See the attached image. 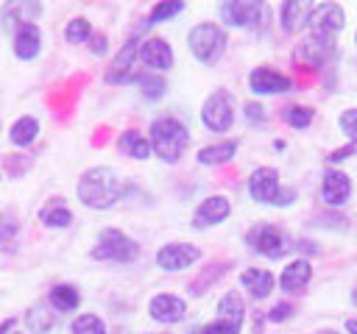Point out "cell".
Listing matches in <instances>:
<instances>
[{
  "instance_id": "4316f807",
  "label": "cell",
  "mask_w": 357,
  "mask_h": 334,
  "mask_svg": "<svg viewBox=\"0 0 357 334\" xmlns=\"http://www.w3.org/2000/svg\"><path fill=\"white\" fill-rule=\"evenodd\" d=\"M56 323V312L45 303H33L28 312H25V326L31 334H47Z\"/></svg>"
},
{
  "instance_id": "9a60e30c",
  "label": "cell",
  "mask_w": 357,
  "mask_h": 334,
  "mask_svg": "<svg viewBox=\"0 0 357 334\" xmlns=\"http://www.w3.org/2000/svg\"><path fill=\"white\" fill-rule=\"evenodd\" d=\"M139 61L151 70V72H165L173 67V47L165 39H145L139 42Z\"/></svg>"
},
{
  "instance_id": "b9f144b4",
  "label": "cell",
  "mask_w": 357,
  "mask_h": 334,
  "mask_svg": "<svg viewBox=\"0 0 357 334\" xmlns=\"http://www.w3.org/2000/svg\"><path fill=\"white\" fill-rule=\"evenodd\" d=\"M354 303H357V289H354Z\"/></svg>"
},
{
  "instance_id": "4dcf8cb0",
  "label": "cell",
  "mask_w": 357,
  "mask_h": 334,
  "mask_svg": "<svg viewBox=\"0 0 357 334\" xmlns=\"http://www.w3.org/2000/svg\"><path fill=\"white\" fill-rule=\"evenodd\" d=\"M89 36H92V25H89V19H84V17H75V19H70V22L64 25V39H67L70 45L89 42Z\"/></svg>"
},
{
  "instance_id": "2e32d148",
  "label": "cell",
  "mask_w": 357,
  "mask_h": 334,
  "mask_svg": "<svg viewBox=\"0 0 357 334\" xmlns=\"http://www.w3.org/2000/svg\"><path fill=\"white\" fill-rule=\"evenodd\" d=\"M42 14V3L33 0H14L3 6V28L17 31L22 25H36V17Z\"/></svg>"
},
{
  "instance_id": "bcb514c9",
  "label": "cell",
  "mask_w": 357,
  "mask_h": 334,
  "mask_svg": "<svg viewBox=\"0 0 357 334\" xmlns=\"http://www.w3.org/2000/svg\"><path fill=\"white\" fill-rule=\"evenodd\" d=\"M354 39H357V36H354Z\"/></svg>"
},
{
  "instance_id": "f546056e",
  "label": "cell",
  "mask_w": 357,
  "mask_h": 334,
  "mask_svg": "<svg viewBox=\"0 0 357 334\" xmlns=\"http://www.w3.org/2000/svg\"><path fill=\"white\" fill-rule=\"evenodd\" d=\"M184 11V3L181 0H162V3H156L153 8H151V14H148V25H156V22H167V19H173L176 14H181Z\"/></svg>"
},
{
  "instance_id": "ffe728a7",
  "label": "cell",
  "mask_w": 357,
  "mask_h": 334,
  "mask_svg": "<svg viewBox=\"0 0 357 334\" xmlns=\"http://www.w3.org/2000/svg\"><path fill=\"white\" fill-rule=\"evenodd\" d=\"M310 11H312V6L304 3V0H287V3H282V8H279V25H282V31L284 33L301 31L307 25V19H310Z\"/></svg>"
},
{
  "instance_id": "8d00e7d4",
  "label": "cell",
  "mask_w": 357,
  "mask_h": 334,
  "mask_svg": "<svg viewBox=\"0 0 357 334\" xmlns=\"http://www.w3.org/2000/svg\"><path fill=\"white\" fill-rule=\"evenodd\" d=\"M243 111H245V120H248V122H265V117H268L259 103H245Z\"/></svg>"
},
{
  "instance_id": "7dc6e473",
  "label": "cell",
  "mask_w": 357,
  "mask_h": 334,
  "mask_svg": "<svg viewBox=\"0 0 357 334\" xmlns=\"http://www.w3.org/2000/svg\"><path fill=\"white\" fill-rule=\"evenodd\" d=\"M0 178H3V175H0Z\"/></svg>"
},
{
  "instance_id": "ba28073f",
  "label": "cell",
  "mask_w": 357,
  "mask_h": 334,
  "mask_svg": "<svg viewBox=\"0 0 357 334\" xmlns=\"http://www.w3.org/2000/svg\"><path fill=\"white\" fill-rule=\"evenodd\" d=\"M201 259V248L190 245V242H167L156 250V264L165 270V273H178V270H187L192 267L195 262Z\"/></svg>"
},
{
  "instance_id": "277c9868",
  "label": "cell",
  "mask_w": 357,
  "mask_h": 334,
  "mask_svg": "<svg viewBox=\"0 0 357 334\" xmlns=\"http://www.w3.org/2000/svg\"><path fill=\"white\" fill-rule=\"evenodd\" d=\"M139 253V245L120 228H103L98 234V245L92 248V259L98 262H117V264H126V262H134Z\"/></svg>"
},
{
  "instance_id": "8992f818",
  "label": "cell",
  "mask_w": 357,
  "mask_h": 334,
  "mask_svg": "<svg viewBox=\"0 0 357 334\" xmlns=\"http://www.w3.org/2000/svg\"><path fill=\"white\" fill-rule=\"evenodd\" d=\"M307 25H310V31H312L315 39L332 42L335 33L343 31V25H346V14H343V8H340L337 3H318V6H312Z\"/></svg>"
},
{
  "instance_id": "52a82bcc",
  "label": "cell",
  "mask_w": 357,
  "mask_h": 334,
  "mask_svg": "<svg viewBox=\"0 0 357 334\" xmlns=\"http://www.w3.org/2000/svg\"><path fill=\"white\" fill-rule=\"evenodd\" d=\"M201 122H204L209 131H215V134H223V131L231 128V122H234V109H231V97H229L223 89L212 92V95L204 100V106H201Z\"/></svg>"
},
{
  "instance_id": "d6986e66",
  "label": "cell",
  "mask_w": 357,
  "mask_h": 334,
  "mask_svg": "<svg viewBox=\"0 0 357 334\" xmlns=\"http://www.w3.org/2000/svg\"><path fill=\"white\" fill-rule=\"evenodd\" d=\"M240 284L248 289V295H251V298L262 301V298H268V295L273 292L276 278H273V273H271V270L248 267V270H243V273H240Z\"/></svg>"
},
{
  "instance_id": "6da1fadb",
  "label": "cell",
  "mask_w": 357,
  "mask_h": 334,
  "mask_svg": "<svg viewBox=\"0 0 357 334\" xmlns=\"http://www.w3.org/2000/svg\"><path fill=\"white\" fill-rule=\"evenodd\" d=\"M75 195L86 209H109L126 195V181L114 167H89L81 173Z\"/></svg>"
},
{
  "instance_id": "5bb4252c",
  "label": "cell",
  "mask_w": 357,
  "mask_h": 334,
  "mask_svg": "<svg viewBox=\"0 0 357 334\" xmlns=\"http://www.w3.org/2000/svg\"><path fill=\"white\" fill-rule=\"evenodd\" d=\"M231 214V203L226 195H209L198 203L195 214H192V225L195 228H209V225H218L223 223L226 217Z\"/></svg>"
},
{
  "instance_id": "d6a6232c",
  "label": "cell",
  "mask_w": 357,
  "mask_h": 334,
  "mask_svg": "<svg viewBox=\"0 0 357 334\" xmlns=\"http://www.w3.org/2000/svg\"><path fill=\"white\" fill-rule=\"evenodd\" d=\"M282 117L290 128H307L312 122V109L310 106H287L282 111Z\"/></svg>"
},
{
  "instance_id": "cb8c5ba5",
  "label": "cell",
  "mask_w": 357,
  "mask_h": 334,
  "mask_svg": "<svg viewBox=\"0 0 357 334\" xmlns=\"http://www.w3.org/2000/svg\"><path fill=\"white\" fill-rule=\"evenodd\" d=\"M234 153H237V142H234V139H226V142H215V145L201 148L195 159H198V164H204V167H215V164L231 161Z\"/></svg>"
},
{
  "instance_id": "ac0fdd59",
  "label": "cell",
  "mask_w": 357,
  "mask_h": 334,
  "mask_svg": "<svg viewBox=\"0 0 357 334\" xmlns=\"http://www.w3.org/2000/svg\"><path fill=\"white\" fill-rule=\"evenodd\" d=\"M42 50V31L39 25H22L14 31V56L20 61H31L36 58Z\"/></svg>"
},
{
  "instance_id": "44dd1931",
  "label": "cell",
  "mask_w": 357,
  "mask_h": 334,
  "mask_svg": "<svg viewBox=\"0 0 357 334\" xmlns=\"http://www.w3.org/2000/svg\"><path fill=\"white\" fill-rule=\"evenodd\" d=\"M310 278H312V264H310L307 259H293V262L282 270L279 287H282L284 292H301V289L310 284Z\"/></svg>"
},
{
  "instance_id": "30bf717a",
  "label": "cell",
  "mask_w": 357,
  "mask_h": 334,
  "mask_svg": "<svg viewBox=\"0 0 357 334\" xmlns=\"http://www.w3.org/2000/svg\"><path fill=\"white\" fill-rule=\"evenodd\" d=\"M262 17V3L257 0H229L220 6V19L231 28H251Z\"/></svg>"
},
{
  "instance_id": "f6af8a7d",
  "label": "cell",
  "mask_w": 357,
  "mask_h": 334,
  "mask_svg": "<svg viewBox=\"0 0 357 334\" xmlns=\"http://www.w3.org/2000/svg\"><path fill=\"white\" fill-rule=\"evenodd\" d=\"M0 228H3V220H0Z\"/></svg>"
},
{
  "instance_id": "5b68a950",
  "label": "cell",
  "mask_w": 357,
  "mask_h": 334,
  "mask_svg": "<svg viewBox=\"0 0 357 334\" xmlns=\"http://www.w3.org/2000/svg\"><path fill=\"white\" fill-rule=\"evenodd\" d=\"M245 242L251 250H257L259 256H268V259H282L293 245L290 239L284 237V231H279L276 225L271 223H257L251 225V231L245 234Z\"/></svg>"
},
{
  "instance_id": "f1b7e54d",
  "label": "cell",
  "mask_w": 357,
  "mask_h": 334,
  "mask_svg": "<svg viewBox=\"0 0 357 334\" xmlns=\"http://www.w3.org/2000/svg\"><path fill=\"white\" fill-rule=\"evenodd\" d=\"M218 317H223V320H231V323H240L243 326V317H245V303H243V298L231 289V292H226L220 301H218Z\"/></svg>"
},
{
  "instance_id": "d590c367",
  "label": "cell",
  "mask_w": 357,
  "mask_h": 334,
  "mask_svg": "<svg viewBox=\"0 0 357 334\" xmlns=\"http://www.w3.org/2000/svg\"><path fill=\"white\" fill-rule=\"evenodd\" d=\"M293 303H287V301H279V303H273V309L268 312V320L271 323H282V320H287V317H293Z\"/></svg>"
},
{
  "instance_id": "ab89813d",
  "label": "cell",
  "mask_w": 357,
  "mask_h": 334,
  "mask_svg": "<svg viewBox=\"0 0 357 334\" xmlns=\"http://www.w3.org/2000/svg\"><path fill=\"white\" fill-rule=\"evenodd\" d=\"M11 331H14V320L8 317V320H3V323H0V334H11Z\"/></svg>"
},
{
  "instance_id": "7402d4cb",
  "label": "cell",
  "mask_w": 357,
  "mask_h": 334,
  "mask_svg": "<svg viewBox=\"0 0 357 334\" xmlns=\"http://www.w3.org/2000/svg\"><path fill=\"white\" fill-rule=\"evenodd\" d=\"M78 303H81V292H78L73 284H56V287H50V292H47V306H50L56 315L75 312Z\"/></svg>"
},
{
  "instance_id": "f35d334b",
  "label": "cell",
  "mask_w": 357,
  "mask_h": 334,
  "mask_svg": "<svg viewBox=\"0 0 357 334\" xmlns=\"http://www.w3.org/2000/svg\"><path fill=\"white\" fill-rule=\"evenodd\" d=\"M354 153V145H349V148H340V150H335L332 156H329V161H343V159H349Z\"/></svg>"
},
{
  "instance_id": "74e56055",
  "label": "cell",
  "mask_w": 357,
  "mask_h": 334,
  "mask_svg": "<svg viewBox=\"0 0 357 334\" xmlns=\"http://www.w3.org/2000/svg\"><path fill=\"white\" fill-rule=\"evenodd\" d=\"M89 42H92L89 50H92L95 56H103V53H106V36H103V33H92Z\"/></svg>"
},
{
  "instance_id": "e575fe53",
  "label": "cell",
  "mask_w": 357,
  "mask_h": 334,
  "mask_svg": "<svg viewBox=\"0 0 357 334\" xmlns=\"http://www.w3.org/2000/svg\"><path fill=\"white\" fill-rule=\"evenodd\" d=\"M340 128H343V134L349 136V142L354 145V142H357V109H346V111L340 114Z\"/></svg>"
},
{
  "instance_id": "60d3db41",
  "label": "cell",
  "mask_w": 357,
  "mask_h": 334,
  "mask_svg": "<svg viewBox=\"0 0 357 334\" xmlns=\"http://www.w3.org/2000/svg\"><path fill=\"white\" fill-rule=\"evenodd\" d=\"M346 331H349V334H357V317L346 320Z\"/></svg>"
},
{
  "instance_id": "9c48e42d",
  "label": "cell",
  "mask_w": 357,
  "mask_h": 334,
  "mask_svg": "<svg viewBox=\"0 0 357 334\" xmlns=\"http://www.w3.org/2000/svg\"><path fill=\"white\" fill-rule=\"evenodd\" d=\"M248 195L257 203L265 206H276L279 195H282V184H279V173L273 167H257L248 175Z\"/></svg>"
},
{
  "instance_id": "603a6c76",
  "label": "cell",
  "mask_w": 357,
  "mask_h": 334,
  "mask_svg": "<svg viewBox=\"0 0 357 334\" xmlns=\"http://www.w3.org/2000/svg\"><path fill=\"white\" fill-rule=\"evenodd\" d=\"M36 136H39V120L31 117V114L17 117V120L11 122V128H8V139H11V145H17V148L33 145Z\"/></svg>"
},
{
  "instance_id": "4fadbf2b",
  "label": "cell",
  "mask_w": 357,
  "mask_h": 334,
  "mask_svg": "<svg viewBox=\"0 0 357 334\" xmlns=\"http://www.w3.org/2000/svg\"><path fill=\"white\" fill-rule=\"evenodd\" d=\"M248 86L254 95H284L293 89V81L271 67H257L248 75Z\"/></svg>"
},
{
  "instance_id": "836d02e7",
  "label": "cell",
  "mask_w": 357,
  "mask_h": 334,
  "mask_svg": "<svg viewBox=\"0 0 357 334\" xmlns=\"http://www.w3.org/2000/svg\"><path fill=\"white\" fill-rule=\"evenodd\" d=\"M190 334H240V323H231V320L218 317V320H212V323H206L201 328H192Z\"/></svg>"
},
{
  "instance_id": "8fae6325",
  "label": "cell",
  "mask_w": 357,
  "mask_h": 334,
  "mask_svg": "<svg viewBox=\"0 0 357 334\" xmlns=\"http://www.w3.org/2000/svg\"><path fill=\"white\" fill-rule=\"evenodd\" d=\"M139 61V42L137 39H128L120 53L112 58V67L106 70V84H126V81H134V64Z\"/></svg>"
},
{
  "instance_id": "484cf974",
  "label": "cell",
  "mask_w": 357,
  "mask_h": 334,
  "mask_svg": "<svg viewBox=\"0 0 357 334\" xmlns=\"http://www.w3.org/2000/svg\"><path fill=\"white\" fill-rule=\"evenodd\" d=\"M117 148L126 153V156H131V159H148L153 150H151V142H148V136H142L139 131H134V128H128V131H123L120 134V139H117Z\"/></svg>"
},
{
  "instance_id": "83f0119b",
  "label": "cell",
  "mask_w": 357,
  "mask_h": 334,
  "mask_svg": "<svg viewBox=\"0 0 357 334\" xmlns=\"http://www.w3.org/2000/svg\"><path fill=\"white\" fill-rule=\"evenodd\" d=\"M134 84L139 86L142 97H148V100H159L167 92V81L162 78V72H137Z\"/></svg>"
},
{
  "instance_id": "7bdbcfd3",
  "label": "cell",
  "mask_w": 357,
  "mask_h": 334,
  "mask_svg": "<svg viewBox=\"0 0 357 334\" xmlns=\"http://www.w3.org/2000/svg\"><path fill=\"white\" fill-rule=\"evenodd\" d=\"M321 334H332V331H321Z\"/></svg>"
},
{
  "instance_id": "ee69618b",
  "label": "cell",
  "mask_w": 357,
  "mask_h": 334,
  "mask_svg": "<svg viewBox=\"0 0 357 334\" xmlns=\"http://www.w3.org/2000/svg\"><path fill=\"white\" fill-rule=\"evenodd\" d=\"M11 334H20V331H11Z\"/></svg>"
},
{
  "instance_id": "1f68e13d",
  "label": "cell",
  "mask_w": 357,
  "mask_h": 334,
  "mask_svg": "<svg viewBox=\"0 0 357 334\" xmlns=\"http://www.w3.org/2000/svg\"><path fill=\"white\" fill-rule=\"evenodd\" d=\"M70 334H106V323L98 315H78L70 326Z\"/></svg>"
},
{
  "instance_id": "e0dca14e",
  "label": "cell",
  "mask_w": 357,
  "mask_h": 334,
  "mask_svg": "<svg viewBox=\"0 0 357 334\" xmlns=\"http://www.w3.org/2000/svg\"><path fill=\"white\" fill-rule=\"evenodd\" d=\"M351 198V181L343 170H326L321 181V200L326 206H343Z\"/></svg>"
},
{
  "instance_id": "d4e9b609",
  "label": "cell",
  "mask_w": 357,
  "mask_h": 334,
  "mask_svg": "<svg viewBox=\"0 0 357 334\" xmlns=\"http://www.w3.org/2000/svg\"><path fill=\"white\" fill-rule=\"evenodd\" d=\"M39 220L47 225V228H67L73 223V212L64 206L61 198H50L42 209H39Z\"/></svg>"
},
{
  "instance_id": "7a4b0ae2",
  "label": "cell",
  "mask_w": 357,
  "mask_h": 334,
  "mask_svg": "<svg viewBox=\"0 0 357 334\" xmlns=\"http://www.w3.org/2000/svg\"><path fill=\"white\" fill-rule=\"evenodd\" d=\"M148 142H151V150L162 161L176 164L181 159V153L187 150V145H190V131L176 117H159L148 128Z\"/></svg>"
},
{
  "instance_id": "3957f363",
  "label": "cell",
  "mask_w": 357,
  "mask_h": 334,
  "mask_svg": "<svg viewBox=\"0 0 357 334\" xmlns=\"http://www.w3.org/2000/svg\"><path fill=\"white\" fill-rule=\"evenodd\" d=\"M187 45H190V53L201 64H215L226 50V31L215 22H198L190 28Z\"/></svg>"
},
{
  "instance_id": "7c38bea8",
  "label": "cell",
  "mask_w": 357,
  "mask_h": 334,
  "mask_svg": "<svg viewBox=\"0 0 357 334\" xmlns=\"http://www.w3.org/2000/svg\"><path fill=\"white\" fill-rule=\"evenodd\" d=\"M148 315H151L156 323L173 326V323H181V320L187 317V303H184V298H178V295L159 292V295L151 298V303H148Z\"/></svg>"
}]
</instances>
